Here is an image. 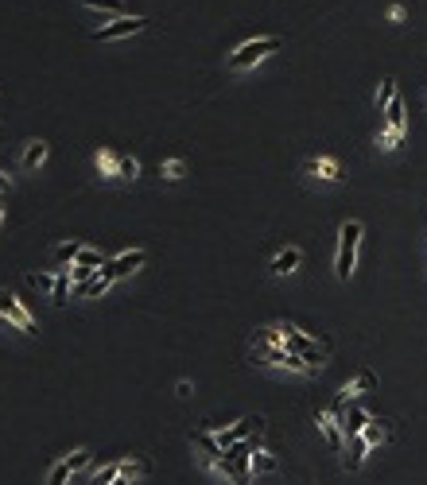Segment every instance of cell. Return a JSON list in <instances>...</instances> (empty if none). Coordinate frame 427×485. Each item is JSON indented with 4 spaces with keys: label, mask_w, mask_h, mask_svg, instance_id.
<instances>
[{
    "label": "cell",
    "mask_w": 427,
    "mask_h": 485,
    "mask_svg": "<svg viewBox=\"0 0 427 485\" xmlns=\"http://www.w3.org/2000/svg\"><path fill=\"white\" fill-rule=\"evenodd\" d=\"M358 245H361V221H342V229H338V257H334V276L338 280L353 276Z\"/></svg>",
    "instance_id": "obj_1"
},
{
    "label": "cell",
    "mask_w": 427,
    "mask_h": 485,
    "mask_svg": "<svg viewBox=\"0 0 427 485\" xmlns=\"http://www.w3.org/2000/svg\"><path fill=\"white\" fill-rule=\"evenodd\" d=\"M0 221H4V206H0Z\"/></svg>",
    "instance_id": "obj_31"
},
{
    "label": "cell",
    "mask_w": 427,
    "mask_h": 485,
    "mask_svg": "<svg viewBox=\"0 0 427 485\" xmlns=\"http://www.w3.org/2000/svg\"><path fill=\"white\" fill-rule=\"evenodd\" d=\"M369 419H373V416H369V411L365 408H350V416H346V423H342V431H346V435H361V431H365V427H369Z\"/></svg>",
    "instance_id": "obj_14"
},
{
    "label": "cell",
    "mask_w": 427,
    "mask_h": 485,
    "mask_svg": "<svg viewBox=\"0 0 427 485\" xmlns=\"http://www.w3.org/2000/svg\"><path fill=\"white\" fill-rule=\"evenodd\" d=\"M280 47H284V39H280V35H264V39L241 43V47L229 55V70H249V67H257L260 59H269L272 50H280Z\"/></svg>",
    "instance_id": "obj_2"
},
{
    "label": "cell",
    "mask_w": 427,
    "mask_h": 485,
    "mask_svg": "<svg viewBox=\"0 0 427 485\" xmlns=\"http://www.w3.org/2000/svg\"><path fill=\"white\" fill-rule=\"evenodd\" d=\"M144 260H148V252H144V249H133V252H121V257H113L109 264H105V276H109L113 284H117L121 276H128V272H136V268H140Z\"/></svg>",
    "instance_id": "obj_6"
},
{
    "label": "cell",
    "mask_w": 427,
    "mask_h": 485,
    "mask_svg": "<svg viewBox=\"0 0 427 485\" xmlns=\"http://www.w3.org/2000/svg\"><path fill=\"white\" fill-rule=\"evenodd\" d=\"M373 388H377V376L369 373V369H361V373H358V376H353L350 385H346V388H342V396H338V404H334V411H338V408H342V404H346V400H350V396H361V392H373Z\"/></svg>",
    "instance_id": "obj_10"
},
{
    "label": "cell",
    "mask_w": 427,
    "mask_h": 485,
    "mask_svg": "<svg viewBox=\"0 0 427 485\" xmlns=\"http://www.w3.org/2000/svg\"><path fill=\"white\" fill-rule=\"evenodd\" d=\"M117 477H125V466H121V462H113V466H101L97 474L90 477V485H113Z\"/></svg>",
    "instance_id": "obj_17"
},
{
    "label": "cell",
    "mask_w": 427,
    "mask_h": 485,
    "mask_svg": "<svg viewBox=\"0 0 427 485\" xmlns=\"http://www.w3.org/2000/svg\"><path fill=\"white\" fill-rule=\"evenodd\" d=\"M0 318H8L20 334H39V322L32 318V310H27L16 295H8V292H0Z\"/></svg>",
    "instance_id": "obj_4"
},
{
    "label": "cell",
    "mask_w": 427,
    "mask_h": 485,
    "mask_svg": "<svg viewBox=\"0 0 427 485\" xmlns=\"http://www.w3.org/2000/svg\"><path fill=\"white\" fill-rule=\"evenodd\" d=\"M393 101H396V78H385V82H381V90H377V113H385Z\"/></svg>",
    "instance_id": "obj_19"
},
{
    "label": "cell",
    "mask_w": 427,
    "mask_h": 485,
    "mask_svg": "<svg viewBox=\"0 0 427 485\" xmlns=\"http://www.w3.org/2000/svg\"><path fill=\"white\" fill-rule=\"evenodd\" d=\"M74 264L97 268V264H105V260H101V252H97V249H82V252H78V260H74Z\"/></svg>",
    "instance_id": "obj_26"
},
{
    "label": "cell",
    "mask_w": 427,
    "mask_h": 485,
    "mask_svg": "<svg viewBox=\"0 0 427 485\" xmlns=\"http://www.w3.org/2000/svg\"><path fill=\"white\" fill-rule=\"evenodd\" d=\"M303 171L315 179H327V183H334V179H342V163H338L334 156H318V159H307L303 163Z\"/></svg>",
    "instance_id": "obj_9"
},
{
    "label": "cell",
    "mask_w": 427,
    "mask_h": 485,
    "mask_svg": "<svg viewBox=\"0 0 427 485\" xmlns=\"http://www.w3.org/2000/svg\"><path fill=\"white\" fill-rule=\"evenodd\" d=\"M109 284H113V280L105 276V272H101V276H93V280H90V284H82V287H78V295H86V299H97V295H105V292H109Z\"/></svg>",
    "instance_id": "obj_16"
},
{
    "label": "cell",
    "mask_w": 427,
    "mask_h": 485,
    "mask_svg": "<svg viewBox=\"0 0 427 485\" xmlns=\"http://www.w3.org/2000/svg\"><path fill=\"white\" fill-rule=\"evenodd\" d=\"M388 20H393V24H400V20H404V8H400V4H393V8H388Z\"/></svg>",
    "instance_id": "obj_28"
},
{
    "label": "cell",
    "mask_w": 427,
    "mask_h": 485,
    "mask_svg": "<svg viewBox=\"0 0 427 485\" xmlns=\"http://www.w3.org/2000/svg\"><path fill=\"white\" fill-rule=\"evenodd\" d=\"M82 4L97 12H109V16H125V0H82Z\"/></svg>",
    "instance_id": "obj_20"
},
{
    "label": "cell",
    "mask_w": 427,
    "mask_h": 485,
    "mask_svg": "<svg viewBox=\"0 0 427 485\" xmlns=\"http://www.w3.org/2000/svg\"><path fill=\"white\" fill-rule=\"evenodd\" d=\"M8 186H12V183H8V175H0V194L8 191Z\"/></svg>",
    "instance_id": "obj_29"
},
{
    "label": "cell",
    "mask_w": 427,
    "mask_h": 485,
    "mask_svg": "<svg viewBox=\"0 0 427 485\" xmlns=\"http://www.w3.org/2000/svg\"><path fill=\"white\" fill-rule=\"evenodd\" d=\"M276 470H280V462L272 458L269 451H257V454H252V474H276Z\"/></svg>",
    "instance_id": "obj_18"
},
{
    "label": "cell",
    "mask_w": 427,
    "mask_h": 485,
    "mask_svg": "<svg viewBox=\"0 0 427 485\" xmlns=\"http://www.w3.org/2000/svg\"><path fill=\"white\" fill-rule=\"evenodd\" d=\"M67 287H70V272L62 268L59 276H55V287H50V299H55V303H67Z\"/></svg>",
    "instance_id": "obj_22"
},
{
    "label": "cell",
    "mask_w": 427,
    "mask_h": 485,
    "mask_svg": "<svg viewBox=\"0 0 427 485\" xmlns=\"http://www.w3.org/2000/svg\"><path fill=\"white\" fill-rule=\"evenodd\" d=\"M315 423H318V431H323V439H327V446L330 451H342V427H338V419H334V411H315Z\"/></svg>",
    "instance_id": "obj_8"
},
{
    "label": "cell",
    "mask_w": 427,
    "mask_h": 485,
    "mask_svg": "<svg viewBox=\"0 0 427 485\" xmlns=\"http://www.w3.org/2000/svg\"><path fill=\"white\" fill-rule=\"evenodd\" d=\"M361 435L369 439V446H377L381 439L388 435V431H385V423H381V419H369V427H365V431H361Z\"/></svg>",
    "instance_id": "obj_23"
},
{
    "label": "cell",
    "mask_w": 427,
    "mask_h": 485,
    "mask_svg": "<svg viewBox=\"0 0 427 485\" xmlns=\"http://www.w3.org/2000/svg\"><path fill=\"white\" fill-rule=\"evenodd\" d=\"M252 357H257V365H280V369H287L292 350H287V346H257Z\"/></svg>",
    "instance_id": "obj_11"
},
{
    "label": "cell",
    "mask_w": 427,
    "mask_h": 485,
    "mask_svg": "<svg viewBox=\"0 0 427 485\" xmlns=\"http://www.w3.org/2000/svg\"><path fill=\"white\" fill-rule=\"evenodd\" d=\"M93 163L105 179H125V156H117L113 148H97L93 151Z\"/></svg>",
    "instance_id": "obj_7"
},
{
    "label": "cell",
    "mask_w": 427,
    "mask_h": 485,
    "mask_svg": "<svg viewBox=\"0 0 427 485\" xmlns=\"http://www.w3.org/2000/svg\"><path fill=\"white\" fill-rule=\"evenodd\" d=\"M365 451H369V439L365 435H353L350 439V454H346V470H358L365 462Z\"/></svg>",
    "instance_id": "obj_15"
},
{
    "label": "cell",
    "mask_w": 427,
    "mask_h": 485,
    "mask_svg": "<svg viewBox=\"0 0 427 485\" xmlns=\"http://www.w3.org/2000/svg\"><path fill=\"white\" fill-rule=\"evenodd\" d=\"M257 431H264V416H245V419H237L233 427H214L210 435L218 439V446H222V451H229V446H237L241 439L257 435Z\"/></svg>",
    "instance_id": "obj_3"
},
{
    "label": "cell",
    "mask_w": 427,
    "mask_h": 485,
    "mask_svg": "<svg viewBox=\"0 0 427 485\" xmlns=\"http://www.w3.org/2000/svg\"><path fill=\"white\" fill-rule=\"evenodd\" d=\"M144 27H148V20H144V16H117V20H109V24H101L97 32H93V39H97V43L125 39V35H136V32H144Z\"/></svg>",
    "instance_id": "obj_5"
},
{
    "label": "cell",
    "mask_w": 427,
    "mask_h": 485,
    "mask_svg": "<svg viewBox=\"0 0 427 485\" xmlns=\"http://www.w3.org/2000/svg\"><path fill=\"white\" fill-rule=\"evenodd\" d=\"M82 249H86V245H78V241H62L59 249H55V260H59V264H74Z\"/></svg>",
    "instance_id": "obj_21"
},
{
    "label": "cell",
    "mask_w": 427,
    "mask_h": 485,
    "mask_svg": "<svg viewBox=\"0 0 427 485\" xmlns=\"http://www.w3.org/2000/svg\"><path fill=\"white\" fill-rule=\"evenodd\" d=\"M183 159H168V163H159V175L163 179H171V183H175V179H183Z\"/></svg>",
    "instance_id": "obj_24"
},
{
    "label": "cell",
    "mask_w": 427,
    "mask_h": 485,
    "mask_svg": "<svg viewBox=\"0 0 427 485\" xmlns=\"http://www.w3.org/2000/svg\"><path fill=\"white\" fill-rule=\"evenodd\" d=\"M43 159H47V140H32V144L24 148V156H20V168H24V171H35Z\"/></svg>",
    "instance_id": "obj_13"
},
{
    "label": "cell",
    "mask_w": 427,
    "mask_h": 485,
    "mask_svg": "<svg viewBox=\"0 0 427 485\" xmlns=\"http://www.w3.org/2000/svg\"><path fill=\"white\" fill-rule=\"evenodd\" d=\"M67 272H70V280H74V284H90V276H93V268H86V264H70Z\"/></svg>",
    "instance_id": "obj_27"
},
{
    "label": "cell",
    "mask_w": 427,
    "mask_h": 485,
    "mask_svg": "<svg viewBox=\"0 0 427 485\" xmlns=\"http://www.w3.org/2000/svg\"><path fill=\"white\" fill-rule=\"evenodd\" d=\"M295 268H299V249L287 245V249L276 252V260H272V276H292Z\"/></svg>",
    "instance_id": "obj_12"
},
{
    "label": "cell",
    "mask_w": 427,
    "mask_h": 485,
    "mask_svg": "<svg viewBox=\"0 0 427 485\" xmlns=\"http://www.w3.org/2000/svg\"><path fill=\"white\" fill-rule=\"evenodd\" d=\"M27 284L32 287H39V292H47V287H55V276H47V272H27Z\"/></svg>",
    "instance_id": "obj_25"
},
{
    "label": "cell",
    "mask_w": 427,
    "mask_h": 485,
    "mask_svg": "<svg viewBox=\"0 0 427 485\" xmlns=\"http://www.w3.org/2000/svg\"><path fill=\"white\" fill-rule=\"evenodd\" d=\"M113 485H133V477H117V481H113Z\"/></svg>",
    "instance_id": "obj_30"
}]
</instances>
